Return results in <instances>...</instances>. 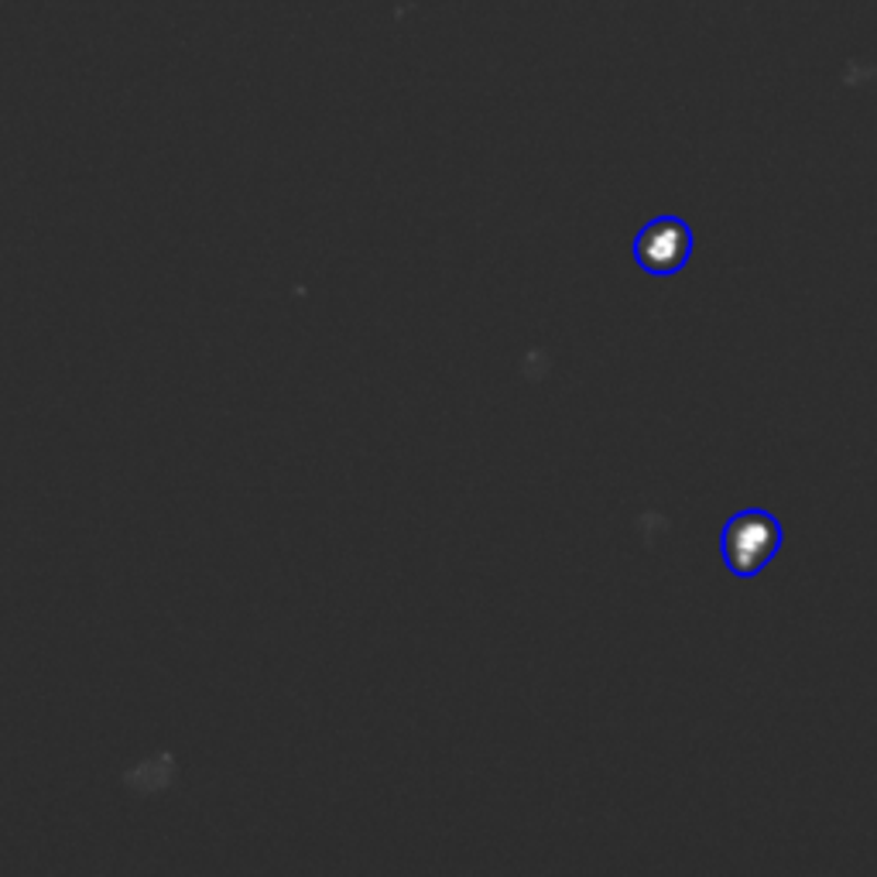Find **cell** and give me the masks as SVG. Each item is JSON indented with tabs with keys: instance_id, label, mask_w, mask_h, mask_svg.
Listing matches in <instances>:
<instances>
[{
	"instance_id": "obj_1",
	"label": "cell",
	"mask_w": 877,
	"mask_h": 877,
	"mask_svg": "<svg viewBox=\"0 0 877 877\" xmlns=\"http://www.w3.org/2000/svg\"><path fill=\"white\" fill-rule=\"evenodd\" d=\"M874 82H877V63L874 59L857 55V59L843 63V69H840V87L843 90H870Z\"/></svg>"
}]
</instances>
